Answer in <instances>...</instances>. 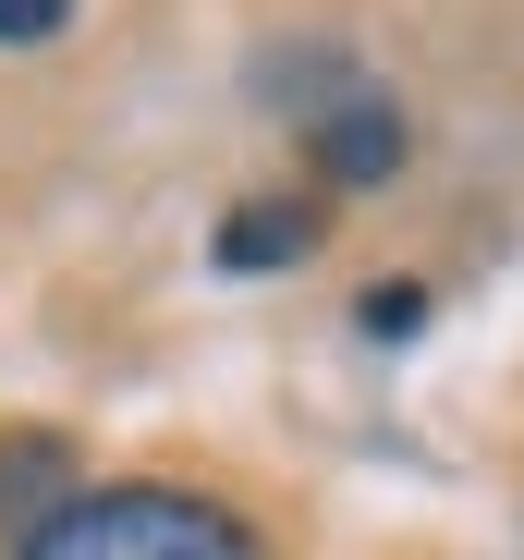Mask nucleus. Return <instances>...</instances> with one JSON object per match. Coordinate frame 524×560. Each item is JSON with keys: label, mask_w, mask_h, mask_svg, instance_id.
<instances>
[{"label": "nucleus", "mask_w": 524, "mask_h": 560, "mask_svg": "<svg viewBox=\"0 0 524 560\" xmlns=\"http://www.w3.org/2000/svg\"><path fill=\"white\" fill-rule=\"evenodd\" d=\"M391 171H403V110L391 98L317 110V183H391Z\"/></svg>", "instance_id": "obj_2"}, {"label": "nucleus", "mask_w": 524, "mask_h": 560, "mask_svg": "<svg viewBox=\"0 0 524 560\" xmlns=\"http://www.w3.org/2000/svg\"><path fill=\"white\" fill-rule=\"evenodd\" d=\"M61 25H73V0H0V49H37Z\"/></svg>", "instance_id": "obj_5"}, {"label": "nucleus", "mask_w": 524, "mask_h": 560, "mask_svg": "<svg viewBox=\"0 0 524 560\" xmlns=\"http://www.w3.org/2000/svg\"><path fill=\"white\" fill-rule=\"evenodd\" d=\"M232 280H256V268H293V256H317V208L305 196H244L232 220H220V244H208Z\"/></svg>", "instance_id": "obj_3"}, {"label": "nucleus", "mask_w": 524, "mask_h": 560, "mask_svg": "<svg viewBox=\"0 0 524 560\" xmlns=\"http://www.w3.org/2000/svg\"><path fill=\"white\" fill-rule=\"evenodd\" d=\"M427 329V293L415 280H391V293H366V341H415Z\"/></svg>", "instance_id": "obj_4"}, {"label": "nucleus", "mask_w": 524, "mask_h": 560, "mask_svg": "<svg viewBox=\"0 0 524 560\" xmlns=\"http://www.w3.org/2000/svg\"><path fill=\"white\" fill-rule=\"evenodd\" d=\"M13 560H269L232 500L208 488H85V500H49Z\"/></svg>", "instance_id": "obj_1"}]
</instances>
